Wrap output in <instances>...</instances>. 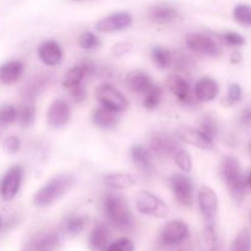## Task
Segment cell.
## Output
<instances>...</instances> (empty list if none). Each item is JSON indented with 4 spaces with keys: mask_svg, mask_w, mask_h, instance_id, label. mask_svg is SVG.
<instances>
[{
    "mask_svg": "<svg viewBox=\"0 0 251 251\" xmlns=\"http://www.w3.org/2000/svg\"><path fill=\"white\" fill-rule=\"evenodd\" d=\"M110 232L104 223H98L88 235V248L91 251H105L109 245Z\"/></svg>",
    "mask_w": 251,
    "mask_h": 251,
    "instance_id": "cell-25",
    "label": "cell"
},
{
    "mask_svg": "<svg viewBox=\"0 0 251 251\" xmlns=\"http://www.w3.org/2000/svg\"><path fill=\"white\" fill-rule=\"evenodd\" d=\"M233 19L245 27H251V6L248 4H238L233 9Z\"/></svg>",
    "mask_w": 251,
    "mask_h": 251,
    "instance_id": "cell-34",
    "label": "cell"
},
{
    "mask_svg": "<svg viewBox=\"0 0 251 251\" xmlns=\"http://www.w3.org/2000/svg\"><path fill=\"white\" fill-rule=\"evenodd\" d=\"M248 183H249V186L251 188V172H250L249 176H248Z\"/></svg>",
    "mask_w": 251,
    "mask_h": 251,
    "instance_id": "cell-49",
    "label": "cell"
},
{
    "mask_svg": "<svg viewBox=\"0 0 251 251\" xmlns=\"http://www.w3.org/2000/svg\"><path fill=\"white\" fill-rule=\"evenodd\" d=\"M220 39L229 47H242L245 44L244 36L234 31H228L220 34Z\"/></svg>",
    "mask_w": 251,
    "mask_h": 251,
    "instance_id": "cell-39",
    "label": "cell"
},
{
    "mask_svg": "<svg viewBox=\"0 0 251 251\" xmlns=\"http://www.w3.org/2000/svg\"><path fill=\"white\" fill-rule=\"evenodd\" d=\"M24 61L21 60H10L0 66V81L4 85H14L17 81L21 80L25 74Z\"/></svg>",
    "mask_w": 251,
    "mask_h": 251,
    "instance_id": "cell-24",
    "label": "cell"
},
{
    "mask_svg": "<svg viewBox=\"0 0 251 251\" xmlns=\"http://www.w3.org/2000/svg\"><path fill=\"white\" fill-rule=\"evenodd\" d=\"M174 161L183 173H190L191 169H193V158L185 150H179L174 156Z\"/></svg>",
    "mask_w": 251,
    "mask_h": 251,
    "instance_id": "cell-36",
    "label": "cell"
},
{
    "mask_svg": "<svg viewBox=\"0 0 251 251\" xmlns=\"http://www.w3.org/2000/svg\"><path fill=\"white\" fill-rule=\"evenodd\" d=\"M132 15L126 11H118L103 17L96 24V29L100 33H115L124 31L132 25Z\"/></svg>",
    "mask_w": 251,
    "mask_h": 251,
    "instance_id": "cell-14",
    "label": "cell"
},
{
    "mask_svg": "<svg viewBox=\"0 0 251 251\" xmlns=\"http://www.w3.org/2000/svg\"><path fill=\"white\" fill-rule=\"evenodd\" d=\"M163 98V90L159 85L154 83L149 91L144 95L142 98V105L147 110H154L159 107Z\"/></svg>",
    "mask_w": 251,
    "mask_h": 251,
    "instance_id": "cell-30",
    "label": "cell"
},
{
    "mask_svg": "<svg viewBox=\"0 0 251 251\" xmlns=\"http://www.w3.org/2000/svg\"><path fill=\"white\" fill-rule=\"evenodd\" d=\"M36 119V107L33 102L25 100L17 109V122L22 127H29Z\"/></svg>",
    "mask_w": 251,
    "mask_h": 251,
    "instance_id": "cell-29",
    "label": "cell"
},
{
    "mask_svg": "<svg viewBox=\"0 0 251 251\" xmlns=\"http://www.w3.org/2000/svg\"><path fill=\"white\" fill-rule=\"evenodd\" d=\"M73 1H81V0H73Z\"/></svg>",
    "mask_w": 251,
    "mask_h": 251,
    "instance_id": "cell-52",
    "label": "cell"
},
{
    "mask_svg": "<svg viewBox=\"0 0 251 251\" xmlns=\"http://www.w3.org/2000/svg\"><path fill=\"white\" fill-rule=\"evenodd\" d=\"M22 179H24V168L20 164L12 166L5 172L0 180V196L4 201L14 200L21 189Z\"/></svg>",
    "mask_w": 251,
    "mask_h": 251,
    "instance_id": "cell-13",
    "label": "cell"
},
{
    "mask_svg": "<svg viewBox=\"0 0 251 251\" xmlns=\"http://www.w3.org/2000/svg\"><path fill=\"white\" fill-rule=\"evenodd\" d=\"M80 65L82 66L83 71H85L86 78L93 77V76H96V74L98 73L97 65H96L95 61L91 60V59H83L80 63Z\"/></svg>",
    "mask_w": 251,
    "mask_h": 251,
    "instance_id": "cell-45",
    "label": "cell"
},
{
    "mask_svg": "<svg viewBox=\"0 0 251 251\" xmlns=\"http://www.w3.org/2000/svg\"><path fill=\"white\" fill-rule=\"evenodd\" d=\"M71 119V107L65 100H54L47 110V124L53 129H61Z\"/></svg>",
    "mask_w": 251,
    "mask_h": 251,
    "instance_id": "cell-15",
    "label": "cell"
},
{
    "mask_svg": "<svg viewBox=\"0 0 251 251\" xmlns=\"http://www.w3.org/2000/svg\"><path fill=\"white\" fill-rule=\"evenodd\" d=\"M86 223H87V218L85 216L77 215V213H71V215L66 216L64 218L63 223H61L60 232L63 233V235L75 238L83 232Z\"/></svg>",
    "mask_w": 251,
    "mask_h": 251,
    "instance_id": "cell-26",
    "label": "cell"
},
{
    "mask_svg": "<svg viewBox=\"0 0 251 251\" xmlns=\"http://www.w3.org/2000/svg\"><path fill=\"white\" fill-rule=\"evenodd\" d=\"M125 85L132 93L144 96L154 85V82L151 76L145 71L132 70L125 77Z\"/></svg>",
    "mask_w": 251,
    "mask_h": 251,
    "instance_id": "cell-22",
    "label": "cell"
},
{
    "mask_svg": "<svg viewBox=\"0 0 251 251\" xmlns=\"http://www.w3.org/2000/svg\"><path fill=\"white\" fill-rule=\"evenodd\" d=\"M174 136L181 142L195 146L205 151H213L216 149L215 140L208 137L205 132L199 127L190 126V125H180L174 131Z\"/></svg>",
    "mask_w": 251,
    "mask_h": 251,
    "instance_id": "cell-9",
    "label": "cell"
},
{
    "mask_svg": "<svg viewBox=\"0 0 251 251\" xmlns=\"http://www.w3.org/2000/svg\"><path fill=\"white\" fill-rule=\"evenodd\" d=\"M130 156L134 163L135 168L140 173V176L149 179L154 173V164L152 152L142 145H134L130 150Z\"/></svg>",
    "mask_w": 251,
    "mask_h": 251,
    "instance_id": "cell-16",
    "label": "cell"
},
{
    "mask_svg": "<svg viewBox=\"0 0 251 251\" xmlns=\"http://www.w3.org/2000/svg\"><path fill=\"white\" fill-rule=\"evenodd\" d=\"M149 145L152 154L161 158H174L176 152L181 149L179 140L176 136L164 134V132L152 134Z\"/></svg>",
    "mask_w": 251,
    "mask_h": 251,
    "instance_id": "cell-11",
    "label": "cell"
},
{
    "mask_svg": "<svg viewBox=\"0 0 251 251\" xmlns=\"http://www.w3.org/2000/svg\"><path fill=\"white\" fill-rule=\"evenodd\" d=\"M207 251H220V247H218V244L212 245V247H208Z\"/></svg>",
    "mask_w": 251,
    "mask_h": 251,
    "instance_id": "cell-48",
    "label": "cell"
},
{
    "mask_svg": "<svg viewBox=\"0 0 251 251\" xmlns=\"http://www.w3.org/2000/svg\"><path fill=\"white\" fill-rule=\"evenodd\" d=\"M53 82V76L49 73H39L32 76L21 90V96L25 100L34 102Z\"/></svg>",
    "mask_w": 251,
    "mask_h": 251,
    "instance_id": "cell-17",
    "label": "cell"
},
{
    "mask_svg": "<svg viewBox=\"0 0 251 251\" xmlns=\"http://www.w3.org/2000/svg\"><path fill=\"white\" fill-rule=\"evenodd\" d=\"M2 149L7 154H15L21 149V140L17 136H7L2 142Z\"/></svg>",
    "mask_w": 251,
    "mask_h": 251,
    "instance_id": "cell-41",
    "label": "cell"
},
{
    "mask_svg": "<svg viewBox=\"0 0 251 251\" xmlns=\"http://www.w3.org/2000/svg\"><path fill=\"white\" fill-rule=\"evenodd\" d=\"M220 83L215 78L203 76L196 81L194 96L199 102H212L220 95Z\"/></svg>",
    "mask_w": 251,
    "mask_h": 251,
    "instance_id": "cell-21",
    "label": "cell"
},
{
    "mask_svg": "<svg viewBox=\"0 0 251 251\" xmlns=\"http://www.w3.org/2000/svg\"><path fill=\"white\" fill-rule=\"evenodd\" d=\"M147 16L150 21L157 25H172L181 20L180 11L173 5L164 2L150 6L147 9Z\"/></svg>",
    "mask_w": 251,
    "mask_h": 251,
    "instance_id": "cell-18",
    "label": "cell"
},
{
    "mask_svg": "<svg viewBox=\"0 0 251 251\" xmlns=\"http://www.w3.org/2000/svg\"><path fill=\"white\" fill-rule=\"evenodd\" d=\"M166 85L172 92V95L184 104H191V103H194V100L195 102L198 100L195 96L191 95L190 85H189L188 80H185V77H183V76L169 75L166 81Z\"/></svg>",
    "mask_w": 251,
    "mask_h": 251,
    "instance_id": "cell-19",
    "label": "cell"
},
{
    "mask_svg": "<svg viewBox=\"0 0 251 251\" xmlns=\"http://www.w3.org/2000/svg\"><path fill=\"white\" fill-rule=\"evenodd\" d=\"M85 71H83L82 66H81L80 64H77V65L71 66V68L66 71L63 78V86L69 90V88L75 87V86L82 83V81L85 80Z\"/></svg>",
    "mask_w": 251,
    "mask_h": 251,
    "instance_id": "cell-31",
    "label": "cell"
},
{
    "mask_svg": "<svg viewBox=\"0 0 251 251\" xmlns=\"http://www.w3.org/2000/svg\"><path fill=\"white\" fill-rule=\"evenodd\" d=\"M103 183L112 190H125V189L132 188L136 184V181L131 174L112 173L104 176Z\"/></svg>",
    "mask_w": 251,
    "mask_h": 251,
    "instance_id": "cell-27",
    "label": "cell"
},
{
    "mask_svg": "<svg viewBox=\"0 0 251 251\" xmlns=\"http://www.w3.org/2000/svg\"><path fill=\"white\" fill-rule=\"evenodd\" d=\"M186 47L190 49L191 51L200 55L211 56V58H216L220 56L222 53L220 44L216 42L215 38L206 33H201V32H193L189 33L185 37Z\"/></svg>",
    "mask_w": 251,
    "mask_h": 251,
    "instance_id": "cell-10",
    "label": "cell"
},
{
    "mask_svg": "<svg viewBox=\"0 0 251 251\" xmlns=\"http://www.w3.org/2000/svg\"><path fill=\"white\" fill-rule=\"evenodd\" d=\"M198 205L206 226H216L218 213V196L216 191L207 185L201 186L198 193Z\"/></svg>",
    "mask_w": 251,
    "mask_h": 251,
    "instance_id": "cell-12",
    "label": "cell"
},
{
    "mask_svg": "<svg viewBox=\"0 0 251 251\" xmlns=\"http://www.w3.org/2000/svg\"><path fill=\"white\" fill-rule=\"evenodd\" d=\"M229 251H251V233L249 229H242L230 244Z\"/></svg>",
    "mask_w": 251,
    "mask_h": 251,
    "instance_id": "cell-33",
    "label": "cell"
},
{
    "mask_svg": "<svg viewBox=\"0 0 251 251\" xmlns=\"http://www.w3.org/2000/svg\"><path fill=\"white\" fill-rule=\"evenodd\" d=\"M243 60V56L239 51H234V53L230 55V63L232 64H239Z\"/></svg>",
    "mask_w": 251,
    "mask_h": 251,
    "instance_id": "cell-47",
    "label": "cell"
},
{
    "mask_svg": "<svg viewBox=\"0 0 251 251\" xmlns=\"http://www.w3.org/2000/svg\"><path fill=\"white\" fill-rule=\"evenodd\" d=\"M96 98L100 105L117 113H123L129 108V100L124 93L109 82L100 83L96 90Z\"/></svg>",
    "mask_w": 251,
    "mask_h": 251,
    "instance_id": "cell-7",
    "label": "cell"
},
{
    "mask_svg": "<svg viewBox=\"0 0 251 251\" xmlns=\"http://www.w3.org/2000/svg\"><path fill=\"white\" fill-rule=\"evenodd\" d=\"M239 123L243 126H251V105L244 108L239 115Z\"/></svg>",
    "mask_w": 251,
    "mask_h": 251,
    "instance_id": "cell-46",
    "label": "cell"
},
{
    "mask_svg": "<svg viewBox=\"0 0 251 251\" xmlns=\"http://www.w3.org/2000/svg\"><path fill=\"white\" fill-rule=\"evenodd\" d=\"M132 44L129 43V42H119V43H115L112 48V54L114 56H124L131 50Z\"/></svg>",
    "mask_w": 251,
    "mask_h": 251,
    "instance_id": "cell-44",
    "label": "cell"
},
{
    "mask_svg": "<svg viewBox=\"0 0 251 251\" xmlns=\"http://www.w3.org/2000/svg\"><path fill=\"white\" fill-rule=\"evenodd\" d=\"M78 46L85 50H95L100 46V38L91 31H85L78 37Z\"/></svg>",
    "mask_w": 251,
    "mask_h": 251,
    "instance_id": "cell-35",
    "label": "cell"
},
{
    "mask_svg": "<svg viewBox=\"0 0 251 251\" xmlns=\"http://www.w3.org/2000/svg\"><path fill=\"white\" fill-rule=\"evenodd\" d=\"M190 240V228L185 221L171 220L162 227L159 245L164 251L174 249Z\"/></svg>",
    "mask_w": 251,
    "mask_h": 251,
    "instance_id": "cell-4",
    "label": "cell"
},
{
    "mask_svg": "<svg viewBox=\"0 0 251 251\" xmlns=\"http://www.w3.org/2000/svg\"><path fill=\"white\" fill-rule=\"evenodd\" d=\"M63 233L60 230L44 229L32 235L22 251H58Z\"/></svg>",
    "mask_w": 251,
    "mask_h": 251,
    "instance_id": "cell-8",
    "label": "cell"
},
{
    "mask_svg": "<svg viewBox=\"0 0 251 251\" xmlns=\"http://www.w3.org/2000/svg\"><path fill=\"white\" fill-rule=\"evenodd\" d=\"M134 201L137 212L145 216H151V217L162 220L169 215L168 205L151 191H139L135 195Z\"/></svg>",
    "mask_w": 251,
    "mask_h": 251,
    "instance_id": "cell-5",
    "label": "cell"
},
{
    "mask_svg": "<svg viewBox=\"0 0 251 251\" xmlns=\"http://www.w3.org/2000/svg\"><path fill=\"white\" fill-rule=\"evenodd\" d=\"M105 251H135V245L127 238H120L110 243Z\"/></svg>",
    "mask_w": 251,
    "mask_h": 251,
    "instance_id": "cell-40",
    "label": "cell"
},
{
    "mask_svg": "<svg viewBox=\"0 0 251 251\" xmlns=\"http://www.w3.org/2000/svg\"><path fill=\"white\" fill-rule=\"evenodd\" d=\"M151 59L161 70H167L173 66V51L163 46H154L151 49Z\"/></svg>",
    "mask_w": 251,
    "mask_h": 251,
    "instance_id": "cell-28",
    "label": "cell"
},
{
    "mask_svg": "<svg viewBox=\"0 0 251 251\" xmlns=\"http://www.w3.org/2000/svg\"><path fill=\"white\" fill-rule=\"evenodd\" d=\"M173 66L178 69V70L185 71L191 66V61L181 51H173Z\"/></svg>",
    "mask_w": 251,
    "mask_h": 251,
    "instance_id": "cell-43",
    "label": "cell"
},
{
    "mask_svg": "<svg viewBox=\"0 0 251 251\" xmlns=\"http://www.w3.org/2000/svg\"><path fill=\"white\" fill-rule=\"evenodd\" d=\"M249 150H250V152H251V141L249 142Z\"/></svg>",
    "mask_w": 251,
    "mask_h": 251,
    "instance_id": "cell-51",
    "label": "cell"
},
{
    "mask_svg": "<svg viewBox=\"0 0 251 251\" xmlns=\"http://www.w3.org/2000/svg\"><path fill=\"white\" fill-rule=\"evenodd\" d=\"M1 226H2V218L1 216H0V229H1Z\"/></svg>",
    "mask_w": 251,
    "mask_h": 251,
    "instance_id": "cell-50",
    "label": "cell"
},
{
    "mask_svg": "<svg viewBox=\"0 0 251 251\" xmlns=\"http://www.w3.org/2000/svg\"><path fill=\"white\" fill-rule=\"evenodd\" d=\"M76 176L70 173H61L49 179L33 195V205L48 207L54 205L75 186Z\"/></svg>",
    "mask_w": 251,
    "mask_h": 251,
    "instance_id": "cell-3",
    "label": "cell"
},
{
    "mask_svg": "<svg viewBox=\"0 0 251 251\" xmlns=\"http://www.w3.org/2000/svg\"><path fill=\"white\" fill-rule=\"evenodd\" d=\"M17 120V109L12 104L0 107V126H7Z\"/></svg>",
    "mask_w": 251,
    "mask_h": 251,
    "instance_id": "cell-37",
    "label": "cell"
},
{
    "mask_svg": "<svg viewBox=\"0 0 251 251\" xmlns=\"http://www.w3.org/2000/svg\"><path fill=\"white\" fill-rule=\"evenodd\" d=\"M119 113L114 112L112 109H108V108L103 107V105L100 108H96L93 110L92 115H91L92 124L104 130H112L117 127L118 124H119Z\"/></svg>",
    "mask_w": 251,
    "mask_h": 251,
    "instance_id": "cell-23",
    "label": "cell"
},
{
    "mask_svg": "<svg viewBox=\"0 0 251 251\" xmlns=\"http://www.w3.org/2000/svg\"><path fill=\"white\" fill-rule=\"evenodd\" d=\"M37 54H38L39 60L47 66H58L64 56L61 46L54 39H47L42 42L38 47Z\"/></svg>",
    "mask_w": 251,
    "mask_h": 251,
    "instance_id": "cell-20",
    "label": "cell"
},
{
    "mask_svg": "<svg viewBox=\"0 0 251 251\" xmlns=\"http://www.w3.org/2000/svg\"><path fill=\"white\" fill-rule=\"evenodd\" d=\"M102 206L105 218L113 227L122 232H127L134 228V213L124 196L115 193L105 194Z\"/></svg>",
    "mask_w": 251,
    "mask_h": 251,
    "instance_id": "cell-1",
    "label": "cell"
},
{
    "mask_svg": "<svg viewBox=\"0 0 251 251\" xmlns=\"http://www.w3.org/2000/svg\"><path fill=\"white\" fill-rule=\"evenodd\" d=\"M199 129L202 130L212 140H215L218 136V134H220V124H218L217 119L210 114L203 115V117L200 118V120H199Z\"/></svg>",
    "mask_w": 251,
    "mask_h": 251,
    "instance_id": "cell-32",
    "label": "cell"
},
{
    "mask_svg": "<svg viewBox=\"0 0 251 251\" xmlns=\"http://www.w3.org/2000/svg\"><path fill=\"white\" fill-rule=\"evenodd\" d=\"M242 97L243 91L240 85H238V83H230L227 91V96H226V98H223L222 103L225 105H227V107H230V105L240 102V100H242Z\"/></svg>",
    "mask_w": 251,
    "mask_h": 251,
    "instance_id": "cell-38",
    "label": "cell"
},
{
    "mask_svg": "<svg viewBox=\"0 0 251 251\" xmlns=\"http://www.w3.org/2000/svg\"><path fill=\"white\" fill-rule=\"evenodd\" d=\"M174 199L179 205L191 207L195 201V185L185 173H173L168 178Z\"/></svg>",
    "mask_w": 251,
    "mask_h": 251,
    "instance_id": "cell-6",
    "label": "cell"
},
{
    "mask_svg": "<svg viewBox=\"0 0 251 251\" xmlns=\"http://www.w3.org/2000/svg\"><path fill=\"white\" fill-rule=\"evenodd\" d=\"M69 91H70V98L76 104H80V103L85 102L86 98H87V90H86V86L83 83H80V85L75 86V87L69 88Z\"/></svg>",
    "mask_w": 251,
    "mask_h": 251,
    "instance_id": "cell-42",
    "label": "cell"
},
{
    "mask_svg": "<svg viewBox=\"0 0 251 251\" xmlns=\"http://www.w3.org/2000/svg\"><path fill=\"white\" fill-rule=\"evenodd\" d=\"M0 127H1V126H0Z\"/></svg>",
    "mask_w": 251,
    "mask_h": 251,
    "instance_id": "cell-53",
    "label": "cell"
},
{
    "mask_svg": "<svg viewBox=\"0 0 251 251\" xmlns=\"http://www.w3.org/2000/svg\"><path fill=\"white\" fill-rule=\"evenodd\" d=\"M220 173L232 200L237 203H242L247 195L249 183L243 173L239 161L233 156L223 157L221 161Z\"/></svg>",
    "mask_w": 251,
    "mask_h": 251,
    "instance_id": "cell-2",
    "label": "cell"
}]
</instances>
